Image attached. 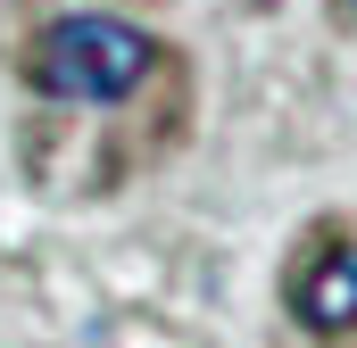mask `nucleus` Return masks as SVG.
<instances>
[{
  "label": "nucleus",
  "instance_id": "1",
  "mask_svg": "<svg viewBox=\"0 0 357 348\" xmlns=\"http://www.w3.org/2000/svg\"><path fill=\"white\" fill-rule=\"evenodd\" d=\"M158 67V42L125 17H59L42 42H33V84L50 100H75V108H116L150 84Z\"/></svg>",
  "mask_w": 357,
  "mask_h": 348
},
{
  "label": "nucleus",
  "instance_id": "2",
  "mask_svg": "<svg viewBox=\"0 0 357 348\" xmlns=\"http://www.w3.org/2000/svg\"><path fill=\"white\" fill-rule=\"evenodd\" d=\"M291 315L307 332H357V249H324L291 282Z\"/></svg>",
  "mask_w": 357,
  "mask_h": 348
}]
</instances>
